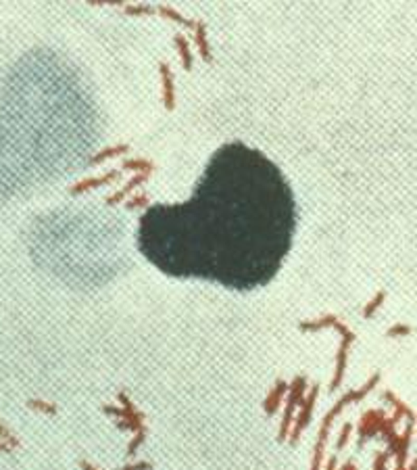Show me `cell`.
Masks as SVG:
<instances>
[{
	"label": "cell",
	"instance_id": "obj_1",
	"mask_svg": "<svg viewBox=\"0 0 417 470\" xmlns=\"http://www.w3.org/2000/svg\"><path fill=\"white\" fill-rule=\"evenodd\" d=\"M294 230L297 201L280 167L232 142L213 153L188 201L144 211L138 247L169 276L246 291L278 274Z\"/></svg>",
	"mask_w": 417,
	"mask_h": 470
}]
</instances>
